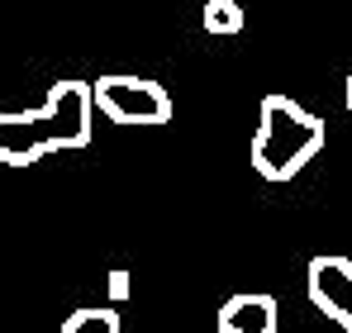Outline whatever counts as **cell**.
I'll list each match as a JSON object with an SVG mask.
<instances>
[{
    "label": "cell",
    "instance_id": "6da1fadb",
    "mask_svg": "<svg viewBox=\"0 0 352 333\" xmlns=\"http://www.w3.org/2000/svg\"><path fill=\"white\" fill-rule=\"evenodd\" d=\"M96 119V86L91 81H53L43 110L0 114V162L5 166H34L48 153L86 148Z\"/></svg>",
    "mask_w": 352,
    "mask_h": 333
},
{
    "label": "cell",
    "instance_id": "5b68a950",
    "mask_svg": "<svg viewBox=\"0 0 352 333\" xmlns=\"http://www.w3.org/2000/svg\"><path fill=\"white\" fill-rule=\"evenodd\" d=\"M219 333H276V300L272 295H257V290H248V295H234V300H224L219 305Z\"/></svg>",
    "mask_w": 352,
    "mask_h": 333
},
{
    "label": "cell",
    "instance_id": "ba28073f",
    "mask_svg": "<svg viewBox=\"0 0 352 333\" xmlns=\"http://www.w3.org/2000/svg\"><path fill=\"white\" fill-rule=\"evenodd\" d=\"M110 300H129V272H110Z\"/></svg>",
    "mask_w": 352,
    "mask_h": 333
},
{
    "label": "cell",
    "instance_id": "52a82bcc",
    "mask_svg": "<svg viewBox=\"0 0 352 333\" xmlns=\"http://www.w3.org/2000/svg\"><path fill=\"white\" fill-rule=\"evenodd\" d=\"M200 24H205L210 34H238V29H243V5H238V0H205Z\"/></svg>",
    "mask_w": 352,
    "mask_h": 333
},
{
    "label": "cell",
    "instance_id": "3957f363",
    "mask_svg": "<svg viewBox=\"0 0 352 333\" xmlns=\"http://www.w3.org/2000/svg\"><path fill=\"white\" fill-rule=\"evenodd\" d=\"M96 86V110L105 114L110 124H124V129H157L172 119V96L148 81V76H100L91 81Z\"/></svg>",
    "mask_w": 352,
    "mask_h": 333
},
{
    "label": "cell",
    "instance_id": "8992f818",
    "mask_svg": "<svg viewBox=\"0 0 352 333\" xmlns=\"http://www.w3.org/2000/svg\"><path fill=\"white\" fill-rule=\"evenodd\" d=\"M62 333H119V310H110V305H86V310L67 314Z\"/></svg>",
    "mask_w": 352,
    "mask_h": 333
},
{
    "label": "cell",
    "instance_id": "277c9868",
    "mask_svg": "<svg viewBox=\"0 0 352 333\" xmlns=\"http://www.w3.org/2000/svg\"><path fill=\"white\" fill-rule=\"evenodd\" d=\"M309 300L338 324V329L352 333V262L348 257H314L309 262Z\"/></svg>",
    "mask_w": 352,
    "mask_h": 333
},
{
    "label": "cell",
    "instance_id": "9c48e42d",
    "mask_svg": "<svg viewBox=\"0 0 352 333\" xmlns=\"http://www.w3.org/2000/svg\"><path fill=\"white\" fill-rule=\"evenodd\" d=\"M348 114H352V67H348Z\"/></svg>",
    "mask_w": 352,
    "mask_h": 333
},
{
    "label": "cell",
    "instance_id": "7a4b0ae2",
    "mask_svg": "<svg viewBox=\"0 0 352 333\" xmlns=\"http://www.w3.org/2000/svg\"><path fill=\"white\" fill-rule=\"evenodd\" d=\"M324 119L295 105L291 96H267L257 105V133H252V171L262 181H291L319 158L324 148Z\"/></svg>",
    "mask_w": 352,
    "mask_h": 333
}]
</instances>
